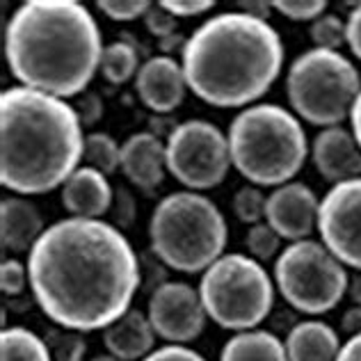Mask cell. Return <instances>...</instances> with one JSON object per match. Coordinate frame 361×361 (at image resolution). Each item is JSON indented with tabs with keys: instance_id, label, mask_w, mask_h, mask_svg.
<instances>
[{
	"instance_id": "cell-1",
	"label": "cell",
	"mask_w": 361,
	"mask_h": 361,
	"mask_svg": "<svg viewBox=\"0 0 361 361\" xmlns=\"http://www.w3.org/2000/svg\"><path fill=\"white\" fill-rule=\"evenodd\" d=\"M35 302L53 325L106 329L130 309L142 268L121 229L103 220L64 217L27 252Z\"/></svg>"
},
{
	"instance_id": "cell-2",
	"label": "cell",
	"mask_w": 361,
	"mask_h": 361,
	"mask_svg": "<svg viewBox=\"0 0 361 361\" xmlns=\"http://www.w3.org/2000/svg\"><path fill=\"white\" fill-rule=\"evenodd\" d=\"M103 49L99 23L75 0H27L5 25L9 73L23 87L64 101L85 94Z\"/></svg>"
},
{
	"instance_id": "cell-3",
	"label": "cell",
	"mask_w": 361,
	"mask_h": 361,
	"mask_svg": "<svg viewBox=\"0 0 361 361\" xmlns=\"http://www.w3.org/2000/svg\"><path fill=\"white\" fill-rule=\"evenodd\" d=\"M188 90L213 108H250L283 66V44L268 21L222 12L204 21L180 51Z\"/></svg>"
},
{
	"instance_id": "cell-4",
	"label": "cell",
	"mask_w": 361,
	"mask_h": 361,
	"mask_svg": "<svg viewBox=\"0 0 361 361\" xmlns=\"http://www.w3.org/2000/svg\"><path fill=\"white\" fill-rule=\"evenodd\" d=\"M85 154L82 123L64 99L23 85L0 94V183L44 195L66 183Z\"/></svg>"
},
{
	"instance_id": "cell-5",
	"label": "cell",
	"mask_w": 361,
	"mask_h": 361,
	"mask_svg": "<svg viewBox=\"0 0 361 361\" xmlns=\"http://www.w3.org/2000/svg\"><path fill=\"white\" fill-rule=\"evenodd\" d=\"M226 137L231 165L256 188L290 183L309 156L302 121L277 103H254L238 112Z\"/></svg>"
},
{
	"instance_id": "cell-6",
	"label": "cell",
	"mask_w": 361,
	"mask_h": 361,
	"mask_svg": "<svg viewBox=\"0 0 361 361\" xmlns=\"http://www.w3.org/2000/svg\"><path fill=\"white\" fill-rule=\"evenodd\" d=\"M226 235L220 208L192 190L163 197L149 220L151 252L169 270L185 274L206 272L224 256Z\"/></svg>"
},
{
	"instance_id": "cell-7",
	"label": "cell",
	"mask_w": 361,
	"mask_h": 361,
	"mask_svg": "<svg viewBox=\"0 0 361 361\" xmlns=\"http://www.w3.org/2000/svg\"><path fill=\"white\" fill-rule=\"evenodd\" d=\"M359 92L361 73L338 51L309 49L288 66L286 97L293 115L311 126H341L353 112Z\"/></svg>"
},
{
	"instance_id": "cell-8",
	"label": "cell",
	"mask_w": 361,
	"mask_h": 361,
	"mask_svg": "<svg viewBox=\"0 0 361 361\" xmlns=\"http://www.w3.org/2000/svg\"><path fill=\"white\" fill-rule=\"evenodd\" d=\"M274 279L250 254H224L202 274L199 295L208 318L229 331L259 329L274 304Z\"/></svg>"
},
{
	"instance_id": "cell-9",
	"label": "cell",
	"mask_w": 361,
	"mask_h": 361,
	"mask_svg": "<svg viewBox=\"0 0 361 361\" xmlns=\"http://www.w3.org/2000/svg\"><path fill=\"white\" fill-rule=\"evenodd\" d=\"M274 286L293 309L320 316L336 309L348 295L345 265L318 240L290 243L274 261Z\"/></svg>"
},
{
	"instance_id": "cell-10",
	"label": "cell",
	"mask_w": 361,
	"mask_h": 361,
	"mask_svg": "<svg viewBox=\"0 0 361 361\" xmlns=\"http://www.w3.org/2000/svg\"><path fill=\"white\" fill-rule=\"evenodd\" d=\"M165 149L167 172L192 192L217 188L229 174V137L206 119L180 121Z\"/></svg>"
},
{
	"instance_id": "cell-11",
	"label": "cell",
	"mask_w": 361,
	"mask_h": 361,
	"mask_svg": "<svg viewBox=\"0 0 361 361\" xmlns=\"http://www.w3.org/2000/svg\"><path fill=\"white\" fill-rule=\"evenodd\" d=\"M316 231L345 268L361 272V176L331 185L322 195Z\"/></svg>"
},
{
	"instance_id": "cell-12",
	"label": "cell",
	"mask_w": 361,
	"mask_h": 361,
	"mask_svg": "<svg viewBox=\"0 0 361 361\" xmlns=\"http://www.w3.org/2000/svg\"><path fill=\"white\" fill-rule=\"evenodd\" d=\"M147 316L158 338L172 345H188L202 336L208 313L199 288L185 281H163L151 293Z\"/></svg>"
},
{
	"instance_id": "cell-13",
	"label": "cell",
	"mask_w": 361,
	"mask_h": 361,
	"mask_svg": "<svg viewBox=\"0 0 361 361\" xmlns=\"http://www.w3.org/2000/svg\"><path fill=\"white\" fill-rule=\"evenodd\" d=\"M320 199L302 180H290L274 188L265 204V222L281 235V240H307L318 229Z\"/></svg>"
},
{
	"instance_id": "cell-14",
	"label": "cell",
	"mask_w": 361,
	"mask_h": 361,
	"mask_svg": "<svg viewBox=\"0 0 361 361\" xmlns=\"http://www.w3.org/2000/svg\"><path fill=\"white\" fill-rule=\"evenodd\" d=\"M135 92L151 112L167 115L185 99L188 80L183 66L169 55L149 58L135 75Z\"/></svg>"
},
{
	"instance_id": "cell-15",
	"label": "cell",
	"mask_w": 361,
	"mask_h": 361,
	"mask_svg": "<svg viewBox=\"0 0 361 361\" xmlns=\"http://www.w3.org/2000/svg\"><path fill=\"white\" fill-rule=\"evenodd\" d=\"M311 160L329 183H343L361 176V147L353 130L343 126L322 128L311 145Z\"/></svg>"
},
{
	"instance_id": "cell-16",
	"label": "cell",
	"mask_w": 361,
	"mask_h": 361,
	"mask_svg": "<svg viewBox=\"0 0 361 361\" xmlns=\"http://www.w3.org/2000/svg\"><path fill=\"white\" fill-rule=\"evenodd\" d=\"M167 169V149L163 137L142 130L121 145V172L142 192L151 195L163 183Z\"/></svg>"
},
{
	"instance_id": "cell-17",
	"label": "cell",
	"mask_w": 361,
	"mask_h": 361,
	"mask_svg": "<svg viewBox=\"0 0 361 361\" xmlns=\"http://www.w3.org/2000/svg\"><path fill=\"white\" fill-rule=\"evenodd\" d=\"M112 202L115 190L108 176L94 167H78L62 185V206L71 217L101 220L112 208Z\"/></svg>"
},
{
	"instance_id": "cell-18",
	"label": "cell",
	"mask_w": 361,
	"mask_h": 361,
	"mask_svg": "<svg viewBox=\"0 0 361 361\" xmlns=\"http://www.w3.org/2000/svg\"><path fill=\"white\" fill-rule=\"evenodd\" d=\"M103 343L108 355L121 361H142L154 353L156 331L147 313L130 307L119 320L103 329Z\"/></svg>"
},
{
	"instance_id": "cell-19",
	"label": "cell",
	"mask_w": 361,
	"mask_h": 361,
	"mask_svg": "<svg viewBox=\"0 0 361 361\" xmlns=\"http://www.w3.org/2000/svg\"><path fill=\"white\" fill-rule=\"evenodd\" d=\"M46 231L44 217L25 197H5L0 204V243L7 252H30Z\"/></svg>"
},
{
	"instance_id": "cell-20",
	"label": "cell",
	"mask_w": 361,
	"mask_h": 361,
	"mask_svg": "<svg viewBox=\"0 0 361 361\" xmlns=\"http://www.w3.org/2000/svg\"><path fill=\"white\" fill-rule=\"evenodd\" d=\"M283 343L288 361H336L343 345L336 329L322 320L295 322Z\"/></svg>"
},
{
	"instance_id": "cell-21",
	"label": "cell",
	"mask_w": 361,
	"mask_h": 361,
	"mask_svg": "<svg viewBox=\"0 0 361 361\" xmlns=\"http://www.w3.org/2000/svg\"><path fill=\"white\" fill-rule=\"evenodd\" d=\"M220 361H288L286 343L268 329L233 334L222 345Z\"/></svg>"
},
{
	"instance_id": "cell-22",
	"label": "cell",
	"mask_w": 361,
	"mask_h": 361,
	"mask_svg": "<svg viewBox=\"0 0 361 361\" xmlns=\"http://www.w3.org/2000/svg\"><path fill=\"white\" fill-rule=\"evenodd\" d=\"M0 361H53L44 336L32 329L14 325L0 334Z\"/></svg>"
},
{
	"instance_id": "cell-23",
	"label": "cell",
	"mask_w": 361,
	"mask_h": 361,
	"mask_svg": "<svg viewBox=\"0 0 361 361\" xmlns=\"http://www.w3.org/2000/svg\"><path fill=\"white\" fill-rule=\"evenodd\" d=\"M140 55L135 44L126 39L112 42L103 49L101 55V73L110 85H123L135 78L140 71Z\"/></svg>"
},
{
	"instance_id": "cell-24",
	"label": "cell",
	"mask_w": 361,
	"mask_h": 361,
	"mask_svg": "<svg viewBox=\"0 0 361 361\" xmlns=\"http://www.w3.org/2000/svg\"><path fill=\"white\" fill-rule=\"evenodd\" d=\"M85 163L87 167L99 169L101 174H115L121 167V147L108 133H90L85 137Z\"/></svg>"
},
{
	"instance_id": "cell-25",
	"label": "cell",
	"mask_w": 361,
	"mask_h": 361,
	"mask_svg": "<svg viewBox=\"0 0 361 361\" xmlns=\"http://www.w3.org/2000/svg\"><path fill=\"white\" fill-rule=\"evenodd\" d=\"M44 341L51 350L53 361H85V355H87V343H85L82 331L53 325L46 329Z\"/></svg>"
},
{
	"instance_id": "cell-26",
	"label": "cell",
	"mask_w": 361,
	"mask_h": 361,
	"mask_svg": "<svg viewBox=\"0 0 361 361\" xmlns=\"http://www.w3.org/2000/svg\"><path fill=\"white\" fill-rule=\"evenodd\" d=\"M313 49H325V51H338L341 46L348 44V25L338 14L325 12L318 16L309 27Z\"/></svg>"
},
{
	"instance_id": "cell-27",
	"label": "cell",
	"mask_w": 361,
	"mask_h": 361,
	"mask_svg": "<svg viewBox=\"0 0 361 361\" xmlns=\"http://www.w3.org/2000/svg\"><path fill=\"white\" fill-rule=\"evenodd\" d=\"M245 245L250 250V256L256 261H268L281 254V235L272 229L268 222H259L250 226V231L245 235Z\"/></svg>"
},
{
	"instance_id": "cell-28",
	"label": "cell",
	"mask_w": 361,
	"mask_h": 361,
	"mask_svg": "<svg viewBox=\"0 0 361 361\" xmlns=\"http://www.w3.org/2000/svg\"><path fill=\"white\" fill-rule=\"evenodd\" d=\"M265 204H268V195H263L261 188L245 185L233 195V215L243 224L254 226L265 217Z\"/></svg>"
},
{
	"instance_id": "cell-29",
	"label": "cell",
	"mask_w": 361,
	"mask_h": 361,
	"mask_svg": "<svg viewBox=\"0 0 361 361\" xmlns=\"http://www.w3.org/2000/svg\"><path fill=\"white\" fill-rule=\"evenodd\" d=\"M272 7L281 12L290 21H316L318 16L325 14L327 3L325 0H274Z\"/></svg>"
},
{
	"instance_id": "cell-30",
	"label": "cell",
	"mask_w": 361,
	"mask_h": 361,
	"mask_svg": "<svg viewBox=\"0 0 361 361\" xmlns=\"http://www.w3.org/2000/svg\"><path fill=\"white\" fill-rule=\"evenodd\" d=\"M154 3L147 0H99V9L112 21H135L140 16H147Z\"/></svg>"
},
{
	"instance_id": "cell-31",
	"label": "cell",
	"mask_w": 361,
	"mask_h": 361,
	"mask_svg": "<svg viewBox=\"0 0 361 361\" xmlns=\"http://www.w3.org/2000/svg\"><path fill=\"white\" fill-rule=\"evenodd\" d=\"M30 283V274H27V265H23L16 259H5L0 265V288L5 295H21L25 286Z\"/></svg>"
},
{
	"instance_id": "cell-32",
	"label": "cell",
	"mask_w": 361,
	"mask_h": 361,
	"mask_svg": "<svg viewBox=\"0 0 361 361\" xmlns=\"http://www.w3.org/2000/svg\"><path fill=\"white\" fill-rule=\"evenodd\" d=\"M145 25H147V30L151 35L158 37V39H165V37H169V35H176V30H178L176 18L169 14L160 3L151 5V9L145 16Z\"/></svg>"
},
{
	"instance_id": "cell-33",
	"label": "cell",
	"mask_w": 361,
	"mask_h": 361,
	"mask_svg": "<svg viewBox=\"0 0 361 361\" xmlns=\"http://www.w3.org/2000/svg\"><path fill=\"white\" fill-rule=\"evenodd\" d=\"M160 5H163L174 18L199 16L208 12V9H213L211 0H160Z\"/></svg>"
},
{
	"instance_id": "cell-34",
	"label": "cell",
	"mask_w": 361,
	"mask_h": 361,
	"mask_svg": "<svg viewBox=\"0 0 361 361\" xmlns=\"http://www.w3.org/2000/svg\"><path fill=\"white\" fill-rule=\"evenodd\" d=\"M142 361H208L204 359L202 355L197 353V350L188 348V345H172L167 343L163 348L154 350L149 357H145Z\"/></svg>"
},
{
	"instance_id": "cell-35",
	"label": "cell",
	"mask_w": 361,
	"mask_h": 361,
	"mask_svg": "<svg viewBox=\"0 0 361 361\" xmlns=\"http://www.w3.org/2000/svg\"><path fill=\"white\" fill-rule=\"evenodd\" d=\"M75 115H78L82 126H94V123L103 117V101L99 99V94L85 92L78 101V106H75Z\"/></svg>"
},
{
	"instance_id": "cell-36",
	"label": "cell",
	"mask_w": 361,
	"mask_h": 361,
	"mask_svg": "<svg viewBox=\"0 0 361 361\" xmlns=\"http://www.w3.org/2000/svg\"><path fill=\"white\" fill-rule=\"evenodd\" d=\"M345 25H348V46H350V53L361 62V3L348 14L345 18Z\"/></svg>"
},
{
	"instance_id": "cell-37",
	"label": "cell",
	"mask_w": 361,
	"mask_h": 361,
	"mask_svg": "<svg viewBox=\"0 0 361 361\" xmlns=\"http://www.w3.org/2000/svg\"><path fill=\"white\" fill-rule=\"evenodd\" d=\"M115 211H117V220L121 222V224H130L133 222V211H135V206H133V197H130V192L128 190H123V188H119L117 192H115Z\"/></svg>"
},
{
	"instance_id": "cell-38",
	"label": "cell",
	"mask_w": 361,
	"mask_h": 361,
	"mask_svg": "<svg viewBox=\"0 0 361 361\" xmlns=\"http://www.w3.org/2000/svg\"><path fill=\"white\" fill-rule=\"evenodd\" d=\"M341 329H343V334H348V338L361 334V307L353 304V307L343 311V316H341Z\"/></svg>"
},
{
	"instance_id": "cell-39",
	"label": "cell",
	"mask_w": 361,
	"mask_h": 361,
	"mask_svg": "<svg viewBox=\"0 0 361 361\" xmlns=\"http://www.w3.org/2000/svg\"><path fill=\"white\" fill-rule=\"evenodd\" d=\"M336 361H361V334L348 338L343 345H341V353Z\"/></svg>"
},
{
	"instance_id": "cell-40",
	"label": "cell",
	"mask_w": 361,
	"mask_h": 361,
	"mask_svg": "<svg viewBox=\"0 0 361 361\" xmlns=\"http://www.w3.org/2000/svg\"><path fill=\"white\" fill-rule=\"evenodd\" d=\"M245 14H250V16H254V18H259V21H268V16H270V9H272V3H240L238 5Z\"/></svg>"
},
{
	"instance_id": "cell-41",
	"label": "cell",
	"mask_w": 361,
	"mask_h": 361,
	"mask_svg": "<svg viewBox=\"0 0 361 361\" xmlns=\"http://www.w3.org/2000/svg\"><path fill=\"white\" fill-rule=\"evenodd\" d=\"M350 130H353L357 145L361 147V92L353 106V112H350Z\"/></svg>"
},
{
	"instance_id": "cell-42",
	"label": "cell",
	"mask_w": 361,
	"mask_h": 361,
	"mask_svg": "<svg viewBox=\"0 0 361 361\" xmlns=\"http://www.w3.org/2000/svg\"><path fill=\"white\" fill-rule=\"evenodd\" d=\"M185 42H188V37H180V35L176 32V35L165 37V39H160V49H163L165 53H172V51H176V49L183 51Z\"/></svg>"
},
{
	"instance_id": "cell-43",
	"label": "cell",
	"mask_w": 361,
	"mask_h": 361,
	"mask_svg": "<svg viewBox=\"0 0 361 361\" xmlns=\"http://www.w3.org/2000/svg\"><path fill=\"white\" fill-rule=\"evenodd\" d=\"M348 295L353 300V304L361 307V272H355L353 277H350V283H348Z\"/></svg>"
},
{
	"instance_id": "cell-44",
	"label": "cell",
	"mask_w": 361,
	"mask_h": 361,
	"mask_svg": "<svg viewBox=\"0 0 361 361\" xmlns=\"http://www.w3.org/2000/svg\"><path fill=\"white\" fill-rule=\"evenodd\" d=\"M90 361H121V359L112 357V355H99V357H94V359H90Z\"/></svg>"
}]
</instances>
